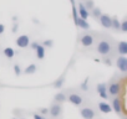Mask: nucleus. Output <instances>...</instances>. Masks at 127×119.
I'll return each instance as SVG.
<instances>
[{
	"label": "nucleus",
	"instance_id": "obj_1",
	"mask_svg": "<svg viewBox=\"0 0 127 119\" xmlns=\"http://www.w3.org/2000/svg\"><path fill=\"white\" fill-rule=\"evenodd\" d=\"M113 45H115V43H113V40H112L111 37L103 36V37H101V39L98 40V42H97V45H96V51H97V53L101 55L102 57H103V56H111L112 52H113V48H115Z\"/></svg>",
	"mask_w": 127,
	"mask_h": 119
},
{
	"label": "nucleus",
	"instance_id": "obj_2",
	"mask_svg": "<svg viewBox=\"0 0 127 119\" xmlns=\"http://www.w3.org/2000/svg\"><path fill=\"white\" fill-rule=\"evenodd\" d=\"M95 42H96V37H95V35L91 34V32H89V31L84 32V34L80 36V43H81L84 47H86V48L94 46Z\"/></svg>",
	"mask_w": 127,
	"mask_h": 119
},
{
	"label": "nucleus",
	"instance_id": "obj_3",
	"mask_svg": "<svg viewBox=\"0 0 127 119\" xmlns=\"http://www.w3.org/2000/svg\"><path fill=\"white\" fill-rule=\"evenodd\" d=\"M122 92V86L120 82L117 81H111L108 84H107V93L110 97H116V96H120V93Z\"/></svg>",
	"mask_w": 127,
	"mask_h": 119
},
{
	"label": "nucleus",
	"instance_id": "obj_4",
	"mask_svg": "<svg viewBox=\"0 0 127 119\" xmlns=\"http://www.w3.org/2000/svg\"><path fill=\"white\" fill-rule=\"evenodd\" d=\"M67 100L71 104H74L75 107H81L85 102V98L77 92H71V93L67 94Z\"/></svg>",
	"mask_w": 127,
	"mask_h": 119
},
{
	"label": "nucleus",
	"instance_id": "obj_5",
	"mask_svg": "<svg viewBox=\"0 0 127 119\" xmlns=\"http://www.w3.org/2000/svg\"><path fill=\"white\" fill-rule=\"evenodd\" d=\"M49 115L52 119H59L62 115V105H61V103L54 102L51 104V107L49 108Z\"/></svg>",
	"mask_w": 127,
	"mask_h": 119
},
{
	"label": "nucleus",
	"instance_id": "obj_6",
	"mask_svg": "<svg viewBox=\"0 0 127 119\" xmlns=\"http://www.w3.org/2000/svg\"><path fill=\"white\" fill-rule=\"evenodd\" d=\"M80 115L82 117V119H95L97 113H96V110L92 107L85 105V107L80 108Z\"/></svg>",
	"mask_w": 127,
	"mask_h": 119
},
{
	"label": "nucleus",
	"instance_id": "obj_7",
	"mask_svg": "<svg viewBox=\"0 0 127 119\" xmlns=\"http://www.w3.org/2000/svg\"><path fill=\"white\" fill-rule=\"evenodd\" d=\"M111 108H112V110H115L117 114H121V113H122V110H123V105H122V99L120 98V96L112 97V100H111Z\"/></svg>",
	"mask_w": 127,
	"mask_h": 119
},
{
	"label": "nucleus",
	"instance_id": "obj_8",
	"mask_svg": "<svg viewBox=\"0 0 127 119\" xmlns=\"http://www.w3.org/2000/svg\"><path fill=\"white\" fill-rule=\"evenodd\" d=\"M116 66H117V68L120 70V72L126 73V72H127V57L120 55V56L117 57V60H116Z\"/></svg>",
	"mask_w": 127,
	"mask_h": 119
},
{
	"label": "nucleus",
	"instance_id": "obj_9",
	"mask_svg": "<svg viewBox=\"0 0 127 119\" xmlns=\"http://www.w3.org/2000/svg\"><path fill=\"white\" fill-rule=\"evenodd\" d=\"M15 43H16V46L20 47V48H26V47H29L30 37H29L28 35H20V36L16 39Z\"/></svg>",
	"mask_w": 127,
	"mask_h": 119
},
{
	"label": "nucleus",
	"instance_id": "obj_10",
	"mask_svg": "<svg viewBox=\"0 0 127 119\" xmlns=\"http://www.w3.org/2000/svg\"><path fill=\"white\" fill-rule=\"evenodd\" d=\"M97 20H98L100 25H101L103 29H106V30L111 29V16H110V15H107V14H101V16H100Z\"/></svg>",
	"mask_w": 127,
	"mask_h": 119
},
{
	"label": "nucleus",
	"instance_id": "obj_11",
	"mask_svg": "<svg viewBox=\"0 0 127 119\" xmlns=\"http://www.w3.org/2000/svg\"><path fill=\"white\" fill-rule=\"evenodd\" d=\"M96 91H97L98 96L102 99H108L110 98V96L107 93V83H98L97 87H96Z\"/></svg>",
	"mask_w": 127,
	"mask_h": 119
},
{
	"label": "nucleus",
	"instance_id": "obj_12",
	"mask_svg": "<svg viewBox=\"0 0 127 119\" xmlns=\"http://www.w3.org/2000/svg\"><path fill=\"white\" fill-rule=\"evenodd\" d=\"M116 51L118 55L121 56H126L127 55V42L126 41H120L116 45Z\"/></svg>",
	"mask_w": 127,
	"mask_h": 119
},
{
	"label": "nucleus",
	"instance_id": "obj_13",
	"mask_svg": "<svg viewBox=\"0 0 127 119\" xmlns=\"http://www.w3.org/2000/svg\"><path fill=\"white\" fill-rule=\"evenodd\" d=\"M77 13H79V16L81 19H84V20H87V18L90 16V11L84 6L82 3H79V10H77Z\"/></svg>",
	"mask_w": 127,
	"mask_h": 119
},
{
	"label": "nucleus",
	"instance_id": "obj_14",
	"mask_svg": "<svg viewBox=\"0 0 127 119\" xmlns=\"http://www.w3.org/2000/svg\"><path fill=\"white\" fill-rule=\"evenodd\" d=\"M97 108L101 113H105V114H108L112 112V108H111V104H108L107 102H100L97 104Z\"/></svg>",
	"mask_w": 127,
	"mask_h": 119
},
{
	"label": "nucleus",
	"instance_id": "obj_15",
	"mask_svg": "<svg viewBox=\"0 0 127 119\" xmlns=\"http://www.w3.org/2000/svg\"><path fill=\"white\" fill-rule=\"evenodd\" d=\"M75 25L82 30H90V24L87 22V20H84L80 16H77V19L75 20Z\"/></svg>",
	"mask_w": 127,
	"mask_h": 119
},
{
	"label": "nucleus",
	"instance_id": "obj_16",
	"mask_svg": "<svg viewBox=\"0 0 127 119\" xmlns=\"http://www.w3.org/2000/svg\"><path fill=\"white\" fill-rule=\"evenodd\" d=\"M65 77H66V73H62L54 83H52V87L54 88H56V89H60V88H62V86H64V83H65Z\"/></svg>",
	"mask_w": 127,
	"mask_h": 119
},
{
	"label": "nucleus",
	"instance_id": "obj_17",
	"mask_svg": "<svg viewBox=\"0 0 127 119\" xmlns=\"http://www.w3.org/2000/svg\"><path fill=\"white\" fill-rule=\"evenodd\" d=\"M66 100H67V96L65 92H57L54 96V102H56V103H64Z\"/></svg>",
	"mask_w": 127,
	"mask_h": 119
},
{
	"label": "nucleus",
	"instance_id": "obj_18",
	"mask_svg": "<svg viewBox=\"0 0 127 119\" xmlns=\"http://www.w3.org/2000/svg\"><path fill=\"white\" fill-rule=\"evenodd\" d=\"M36 57H37V60H42L44 57H45V51H46V48L40 43L37 47H36Z\"/></svg>",
	"mask_w": 127,
	"mask_h": 119
},
{
	"label": "nucleus",
	"instance_id": "obj_19",
	"mask_svg": "<svg viewBox=\"0 0 127 119\" xmlns=\"http://www.w3.org/2000/svg\"><path fill=\"white\" fill-rule=\"evenodd\" d=\"M101 14H102V11H101V9H100V8L94 6V8L90 10V16H92L95 20H97V19L101 16Z\"/></svg>",
	"mask_w": 127,
	"mask_h": 119
},
{
	"label": "nucleus",
	"instance_id": "obj_20",
	"mask_svg": "<svg viewBox=\"0 0 127 119\" xmlns=\"http://www.w3.org/2000/svg\"><path fill=\"white\" fill-rule=\"evenodd\" d=\"M36 71H37V66H36L35 63H31V65H29V66L24 70V73H25V75H34Z\"/></svg>",
	"mask_w": 127,
	"mask_h": 119
},
{
	"label": "nucleus",
	"instance_id": "obj_21",
	"mask_svg": "<svg viewBox=\"0 0 127 119\" xmlns=\"http://www.w3.org/2000/svg\"><path fill=\"white\" fill-rule=\"evenodd\" d=\"M4 56L6 57V58H13L14 56H15V51H14V48H11V47H5L4 48Z\"/></svg>",
	"mask_w": 127,
	"mask_h": 119
},
{
	"label": "nucleus",
	"instance_id": "obj_22",
	"mask_svg": "<svg viewBox=\"0 0 127 119\" xmlns=\"http://www.w3.org/2000/svg\"><path fill=\"white\" fill-rule=\"evenodd\" d=\"M120 20L115 16V18H111V29H113L115 31H117V30H120Z\"/></svg>",
	"mask_w": 127,
	"mask_h": 119
},
{
	"label": "nucleus",
	"instance_id": "obj_23",
	"mask_svg": "<svg viewBox=\"0 0 127 119\" xmlns=\"http://www.w3.org/2000/svg\"><path fill=\"white\" fill-rule=\"evenodd\" d=\"M82 4H84V6H85V8H86L89 11H90V10H91V9L95 6L94 0H84V3H82Z\"/></svg>",
	"mask_w": 127,
	"mask_h": 119
},
{
	"label": "nucleus",
	"instance_id": "obj_24",
	"mask_svg": "<svg viewBox=\"0 0 127 119\" xmlns=\"http://www.w3.org/2000/svg\"><path fill=\"white\" fill-rule=\"evenodd\" d=\"M80 88H81L82 91H85V92H86V91L89 89V77H87V78H85V81H84V82L81 83Z\"/></svg>",
	"mask_w": 127,
	"mask_h": 119
},
{
	"label": "nucleus",
	"instance_id": "obj_25",
	"mask_svg": "<svg viewBox=\"0 0 127 119\" xmlns=\"http://www.w3.org/2000/svg\"><path fill=\"white\" fill-rule=\"evenodd\" d=\"M120 30L122 32H126L127 31V20H123L122 22H120Z\"/></svg>",
	"mask_w": 127,
	"mask_h": 119
},
{
	"label": "nucleus",
	"instance_id": "obj_26",
	"mask_svg": "<svg viewBox=\"0 0 127 119\" xmlns=\"http://www.w3.org/2000/svg\"><path fill=\"white\" fill-rule=\"evenodd\" d=\"M37 113L41 114V115H44V117H47L49 115V108H40L37 110Z\"/></svg>",
	"mask_w": 127,
	"mask_h": 119
},
{
	"label": "nucleus",
	"instance_id": "obj_27",
	"mask_svg": "<svg viewBox=\"0 0 127 119\" xmlns=\"http://www.w3.org/2000/svg\"><path fill=\"white\" fill-rule=\"evenodd\" d=\"M41 45L46 48V47H52V46H54V42H52V40H45Z\"/></svg>",
	"mask_w": 127,
	"mask_h": 119
},
{
	"label": "nucleus",
	"instance_id": "obj_28",
	"mask_svg": "<svg viewBox=\"0 0 127 119\" xmlns=\"http://www.w3.org/2000/svg\"><path fill=\"white\" fill-rule=\"evenodd\" d=\"M21 67L19 66V65H14V73H15V76H20L21 75Z\"/></svg>",
	"mask_w": 127,
	"mask_h": 119
},
{
	"label": "nucleus",
	"instance_id": "obj_29",
	"mask_svg": "<svg viewBox=\"0 0 127 119\" xmlns=\"http://www.w3.org/2000/svg\"><path fill=\"white\" fill-rule=\"evenodd\" d=\"M103 63H105V65H107V66H111V65H112L110 56H103Z\"/></svg>",
	"mask_w": 127,
	"mask_h": 119
},
{
	"label": "nucleus",
	"instance_id": "obj_30",
	"mask_svg": "<svg viewBox=\"0 0 127 119\" xmlns=\"http://www.w3.org/2000/svg\"><path fill=\"white\" fill-rule=\"evenodd\" d=\"M40 45V42H37V41H34V42H30L29 43V47H31L32 50H36V47Z\"/></svg>",
	"mask_w": 127,
	"mask_h": 119
},
{
	"label": "nucleus",
	"instance_id": "obj_31",
	"mask_svg": "<svg viewBox=\"0 0 127 119\" xmlns=\"http://www.w3.org/2000/svg\"><path fill=\"white\" fill-rule=\"evenodd\" d=\"M34 119H46V117H44V115H41L39 113H35L34 114Z\"/></svg>",
	"mask_w": 127,
	"mask_h": 119
},
{
	"label": "nucleus",
	"instance_id": "obj_32",
	"mask_svg": "<svg viewBox=\"0 0 127 119\" xmlns=\"http://www.w3.org/2000/svg\"><path fill=\"white\" fill-rule=\"evenodd\" d=\"M4 31H5V26H4L3 24H0V35H3Z\"/></svg>",
	"mask_w": 127,
	"mask_h": 119
},
{
	"label": "nucleus",
	"instance_id": "obj_33",
	"mask_svg": "<svg viewBox=\"0 0 127 119\" xmlns=\"http://www.w3.org/2000/svg\"><path fill=\"white\" fill-rule=\"evenodd\" d=\"M16 30H18V24H14V26H13V32H16Z\"/></svg>",
	"mask_w": 127,
	"mask_h": 119
},
{
	"label": "nucleus",
	"instance_id": "obj_34",
	"mask_svg": "<svg viewBox=\"0 0 127 119\" xmlns=\"http://www.w3.org/2000/svg\"><path fill=\"white\" fill-rule=\"evenodd\" d=\"M70 1H71V4H72V5L75 4V0H70Z\"/></svg>",
	"mask_w": 127,
	"mask_h": 119
},
{
	"label": "nucleus",
	"instance_id": "obj_35",
	"mask_svg": "<svg viewBox=\"0 0 127 119\" xmlns=\"http://www.w3.org/2000/svg\"><path fill=\"white\" fill-rule=\"evenodd\" d=\"M13 119H15V118H13Z\"/></svg>",
	"mask_w": 127,
	"mask_h": 119
}]
</instances>
